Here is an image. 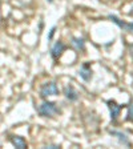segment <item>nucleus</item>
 Here are the masks:
<instances>
[{"instance_id": "6e6552de", "label": "nucleus", "mask_w": 133, "mask_h": 149, "mask_svg": "<svg viewBox=\"0 0 133 149\" xmlns=\"http://www.w3.org/2000/svg\"><path fill=\"white\" fill-rule=\"evenodd\" d=\"M79 74H80L85 81H89L91 79H92V71H91L89 64H84L80 68V71H79Z\"/></svg>"}, {"instance_id": "f03ea898", "label": "nucleus", "mask_w": 133, "mask_h": 149, "mask_svg": "<svg viewBox=\"0 0 133 149\" xmlns=\"http://www.w3.org/2000/svg\"><path fill=\"white\" fill-rule=\"evenodd\" d=\"M59 95V87L55 81H48V83H44L40 88V96L43 99L49 96H57Z\"/></svg>"}, {"instance_id": "2eb2a0df", "label": "nucleus", "mask_w": 133, "mask_h": 149, "mask_svg": "<svg viewBox=\"0 0 133 149\" xmlns=\"http://www.w3.org/2000/svg\"><path fill=\"white\" fill-rule=\"evenodd\" d=\"M48 1H49V3H52V0H48Z\"/></svg>"}, {"instance_id": "9d476101", "label": "nucleus", "mask_w": 133, "mask_h": 149, "mask_svg": "<svg viewBox=\"0 0 133 149\" xmlns=\"http://www.w3.org/2000/svg\"><path fill=\"white\" fill-rule=\"evenodd\" d=\"M109 133H111L112 136H116V137H117V139H118V141H120V143L125 144V145H130L129 140H128V137L125 136L124 133H121V132H118V130H111Z\"/></svg>"}, {"instance_id": "9b49d317", "label": "nucleus", "mask_w": 133, "mask_h": 149, "mask_svg": "<svg viewBox=\"0 0 133 149\" xmlns=\"http://www.w3.org/2000/svg\"><path fill=\"white\" fill-rule=\"evenodd\" d=\"M127 120H128V121H133V102H130L129 105H128Z\"/></svg>"}, {"instance_id": "ddd939ff", "label": "nucleus", "mask_w": 133, "mask_h": 149, "mask_svg": "<svg viewBox=\"0 0 133 149\" xmlns=\"http://www.w3.org/2000/svg\"><path fill=\"white\" fill-rule=\"evenodd\" d=\"M45 148H60V145H47Z\"/></svg>"}, {"instance_id": "1a4fd4ad", "label": "nucleus", "mask_w": 133, "mask_h": 149, "mask_svg": "<svg viewBox=\"0 0 133 149\" xmlns=\"http://www.w3.org/2000/svg\"><path fill=\"white\" fill-rule=\"evenodd\" d=\"M71 44L77 52H83V51L85 49V41H84V39H81V37H73Z\"/></svg>"}, {"instance_id": "7ed1b4c3", "label": "nucleus", "mask_w": 133, "mask_h": 149, "mask_svg": "<svg viewBox=\"0 0 133 149\" xmlns=\"http://www.w3.org/2000/svg\"><path fill=\"white\" fill-rule=\"evenodd\" d=\"M107 104H108L109 112H111V118H112V121L117 120V117L120 116V112H121V109H123V107H121L120 104H117L115 100H109V101H107Z\"/></svg>"}, {"instance_id": "0eeeda50", "label": "nucleus", "mask_w": 133, "mask_h": 149, "mask_svg": "<svg viewBox=\"0 0 133 149\" xmlns=\"http://www.w3.org/2000/svg\"><path fill=\"white\" fill-rule=\"evenodd\" d=\"M11 144H12L15 148H19V149H25L27 148V141L24 140V137L22 136H12L9 139Z\"/></svg>"}, {"instance_id": "f8f14e48", "label": "nucleus", "mask_w": 133, "mask_h": 149, "mask_svg": "<svg viewBox=\"0 0 133 149\" xmlns=\"http://www.w3.org/2000/svg\"><path fill=\"white\" fill-rule=\"evenodd\" d=\"M55 31H56V28L53 27L52 29H51V33H49V36H48V39H49V40H52V37H53V33H55Z\"/></svg>"}, {"instance_id": "f257e3e1", "label": "nucleus", "mask_w": 133, "mask_h": 149, "mask_svg": "<svg viewBox=\"0 0 133 149\" xmlns=\"http://www.w3.org/2000/svg\"><path fill=\"white\" fill-rule=\"evenodd\" d=\"M37 112L41 117H53V116L59 115L60 109L57 107V104L53 101H44L43 104L37 107Z\"/></svg>"}, {"instance_id": "4468645a", "label": "nucleus", "mask_w": 133, "mask_h": 149, "mask_svg": "<svg viewBox=\"0 0 133 149\" xmlns=\"http://www.w3.org/2000/svg\"><path fill=\"white\" fill-rule=\"evenodd\" d=\"M129 13H130V16H133V7H132V11H130Z\"/></svg>"}, {"instance_id": "20e7f679", "label": "nucleus", "mask_w": 133, "mask_h": 149, "mask_svg": "<svg viewBox=\"0 0 133 149\" xmlns=\"http://www.w3.org/2000/svg\"><path fill=\"white\" fill-rule=\"evenodd\" d=\"M64 51H65V44L59 40L52 45V48H51V55H52L53 59H59Z\"/></svg>"}, {"instance_id": "423d86ee", "label": "nucleus", "mask_w": 133, "mask_h": 149, "mask_svg": "<svg viewBox=\"0 0 133 149\" xmlns=\"http://www.w3.org/2000/svg\"><path fill=\"white\" fill-rule=\"evenodd\" d=\"M64 96L69 101H76V100H79V92L75 89L73 85H67L64 88Z\"/></svg>"}, {"instance_id": "39448f33", "label": "nucleus", "mask_w": 133, "mask_h": 149, "mask_svg": "<svg viewBox=\"0 0 133 149\" xmlns=\"http://www.w3.org/2000/svg\"><path fill=\"white\" fill-rule=\"evenodd\" d=\"M108 17L111 19V20H112L113 23H116V24H117L120 28H123L124 31L133 32V23H125V22H121L120 19H118L117 16H115V15H109Z\"/></svg>"}]
</instances>
